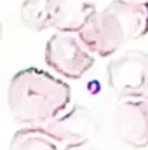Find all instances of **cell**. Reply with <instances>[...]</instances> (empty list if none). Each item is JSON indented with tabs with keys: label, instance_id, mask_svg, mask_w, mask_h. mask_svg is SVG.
Masks as SVG:
<instances>
[{
	"label": "cell",
	"instance_id": "6da1fadb",
	"mask_svg": "<svg viewBox=\"0 0 148 150\" xmlns=\"http://www.w3.org/2000/svg\"><path fill=\"white\" fill-rule=\"evenodd\" d=\"M72 103L70 86L40 68H25L12 75L7 105L14 120L23 126H44Z\"/></svg>",
	"mask_w": 148,
	"mask_h": 150
},
{
	"label": "cell",
	"instance_id": "7a4b0ae2",
	"mask_svg": "<svg viewBox=\"0 0 148 150\" xmlns=\"http://www.w3.org/2000/svg\"><path fill=\"white\" fill-rule=\"evenodd\" d=\"M148 33V2L111 0L96 9L78 32L84 44L99 58L115 56L124 45Z\"/></svg>",
	"mask_w": 148,
	"mask_h": 150
},
{
	"label": "cell",
	"instance_id": "3957f363",
	"mask_svg": "<svg viewBox=\"0 0 148 150\" xmlns=\"http://www.w3.org/2000/svg\"><path fill=\"white\" fill-rule=\"evenodd\" d=\"M44 59L54 74L78 80L94 67L96 54L84 44L78 33L58 32L47 40Z\"/></svg>",
	"mask_w": 148,
	"mask_h": 150
},
{
	"label": "cell",
	"instance_id": "277c9868",
	"mask_svg": "<svg viewBox=\"0 0 148 150\" xmlns=\"http://www.w3.org/2000/svg\"><path fill=\"white\" fill-rule=\"evenodd\" d=\"M110 89L120 98H148V52L127 49L111 56L106 65Z\"/></svg>",
	"mask_w": 148,
	"mask_h": 150
},
{
	"label": "cell",
	"instance_id": "5b68a950",
	"mask_svg": "<svg viewBox=\"0 0 148 150\" xmlns=\"http://www.w3.org/2000/svg\"><path fill=\"white\" fill-rule=\"evenodd\" d=\"M44 126L65 145V149L91 143L99 127L92 112L82 105H73L68 112L58 115Z\"/></svg>",
	"mask_w": 148,
	"mask_h": 150
},
{
	"label": "cell",
	"instance_id": "8992f818",
	"mask_svg": "<svg viewBox=\"0 0 148 150\" xmlns=\"http://www.w3.org/2000/svg\"><path fill=\"white\" fill-rule=\"evenodd\" d=\"M115 129L122 143L132 149L148 147V98L122 100L115 112Z\"/></svg>",
	"mask_w": 148,
	"mask_h": 150
},
{
	"label": "cell",
	"instance_id": "52a82bcc",
	"mask_svg": "<svg viewBox=\"0 0 148 150\" xmlns=\"http://www.w3.org/2000/svg\"><path fill=\"white\" fill-rule=\"evenodd\" d=\"M94 11V4L87 0H51V28L63 33H78Z\"/></svg>",
	"mask_w": 148,
	"mask_h": 150
},
{
	"label": "cell",
	"instance_id": "ba28073f",
	"mask_svg": "<svg viewBox=\"0 0 148 150\" xmlns=\"http://www.w3.org/2000/svg\"><path fill=\"white\" fill-rule=\"evenodd\" d=\"M7 150H66L45 126H25L11 138Z\"/></svg>",
	"mask_w": 148,
	"mask_h": 150
},
{
	"label": "cell",
	"instance_id": "9c48e42d",
	"mask_svg": "<svg viewBox=\"0 0 148 150\" xmlns=\"http://www.w3.org/2000/svg\"><path fill=\"white\" fill-rule=\"evenodd\" d=\"M19 18L21 25L32 32L51 28V0H23Z\"/></svg>",
	"mask_w": 148,
	"mask_h": 150
},
{
	"label": "cell",
	"instance_id": "30bf717a",
	"mask_svg": "<svg viewBox=\"0 0 148 150\" xmlns=\"http://www.w3.org/2000/svg\"><path fill=\"white\" fill-rule=\"evenodd\" d=\"M66 150H98V149H94L87 143V145H78V147H68Z\"/></svg>",
	"mask_w": 148,
	"mask_h": 150
},
{
	"label": "cell",
	"instance_id": "8fae6325",
	"mask_svg": "<svg viewBox=\"0 0 148 150\" xmlns=\"http://www.w3.org/2000/svg\"><path fill=\"white\" fill-rule=\"evenodd\" d=\"M134 2H148V0H134Z\"/></svg>",
	"mask_w": 148,
	"mask_h": 150
}]
</instances>
